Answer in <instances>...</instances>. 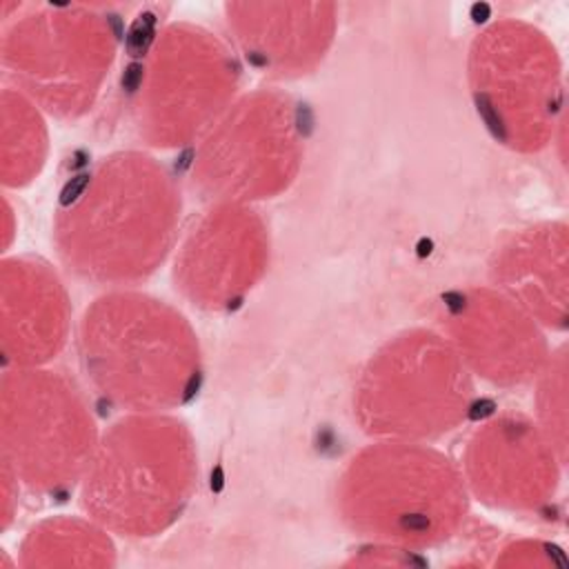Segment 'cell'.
Returning <instances> with one entry per match:
<instances>
[{
  "label": "cell",
  "mask_w": 569,
  "mask_h": 569,
  "mask_svg": "<svg viewBox=\"0 0 569 569\" xmlns=\"http://www.w3.org/2000/svg\"><path fill=\"white\" fill-rule=\"evenodd\" d=\"M127 160V158H124ZM118 162L98 171L87 196L69 209L62 233L80 269L102 276L144 271L162 256L171 231L162 173L144 162Z\"/></svg>",
  "instance_id": "cell-1"
},
{
  "label": "cell",
  "mask_w": 569,
  "mask_h": 569,
  "mask_svg": "<svg viewBox=\"0 0 569 569\" xmlns=\"http://www.w3.org/2000/svg\"><path fill=\"white\" fill-rule=\"evenodd\" d=\"M87 333V362L120 400L142 407L180 400L193 378L189 336L180 318L149 300L116 298Z\"/></svg>",
  "instance_id": "cell-2"
},
{
  "label": "cell",
  "mask_w": 569,
  "mask_h": 569,
  "mask_svg": "<svg viewBox=\"0 0 569 569\" xmlns=\"http://www.w3.org/2000/svg\"><path fill=\"white\" fill-rule=\"evenodd\" d=\"M349 476L351 520L380 536L427 542L458 513V480L429 451L413 447L367 453Z\"/></svg>",
  "instance_id": "cell-3"
},
{
  "label": "cell",
  "mask_w": 569,
  "mask_h": 569,
  "mask_svg": "<svg viewBox=\"0 0 569 569\" xmlns=\"http://www.w3.org/2000/svg\"><path fill=\"white\" fill-rule=\"evenodd\" d=\"M120 433L104 442L98 460L93 500L104 520L147 529L162 525L171 507L184 500L187 445L176 429L164 422L120 425Z\"/></svg>",
  "instance_id": "cell-4"
},
{
  "label": "cell",
  "mask_w": 569,
  "mask_h": 569,
  "mask_svg": "<svg viewBox=\"0 0 569 569\" xmlns=\"http://www.w3.org/2000/svg\"><path fill=\"white\" fill-rule=\"evenodd\" d=\"M491 44L478 62L476 96L478 109L505 140L533 144L538 133L553 116L556 104V64L549 51H542L536 33L520 38V31L489 33Z\"/></svg>",
  "instance_id": "cell-5"
},
{
  "label": "cell",
  "mask_w": 569,
  "mask_h": 569,
  "mask_svg": "<svg viewBox=\"0 0 569 569\" xmlns=\"http://www.w3.org/2000/svg\"><path fill=\"white\" fill-rule=\"evenodd\" d=\"M369 409L382 425L407 431L447 429L451 416L465 407V385L453 353L433 349L418 353H389L382 369H371Z\"/></svg>",
  "instance_id": "cell-6"
},
{
  "label": "cell",
  "mask_w": 569,
  "mask_h": 569,
  "mask_svg": "<svg viewBox=\"0 0 569 569\" xmlns=\"http://www.w3.org/2000/svg\"><path fill=\"white\" fill-rule=\"evenodd\" d=\"M16 407H7L13 425L7 422L4 436H11L7 449L13 451L16 462L31 471V482H64L82 465L87 451V425L80 422V407L67 389L56 382L16 380V389H7Z\"/></svg>",
  "instance_id": "cell-7"
}]
</instances>
